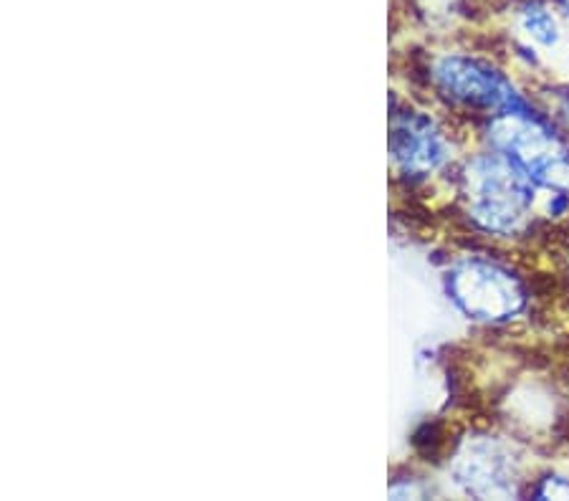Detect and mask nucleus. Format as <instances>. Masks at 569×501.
<instances>
[{"mask_svg":"<svg viewBox=\"0 0 569 501\" xmlns=\"http://www.w3.org/2000/svg\"><path fill=\"white\" fill-rule=\"evenodd\" d=\"M463 216L489 239H517L537 221L541 188L535 178L497 150L468 154L458 170Z\"/></svg>","mask_w":569,"mask_h":501,"instance_id":"nucleus-1","label":"nucleus"},{"mask_svg":"<svg viewBox=\"0 0 569 501\" xmlns=\"http://www.w3.org/2000/svg\"><path fill=\"white\" fill-rule=\"evenodd\" d=\"M446 294L458 312L486 327L509 324L529 309L527 279L489 253H463L446 271Z\"/></svg>","mask_w":569,"mask_h":501,"instance_id":"nucleus-2","label":"nucleus"},{"mask_svg":"<svg viewBox=\"0 0 569 501\" xmlns=\"http://www.w3.org/2000/svg\"><path fill=\"white\" fill-rule=\"evenodd\" d=\"M483 144L519 162L541 190H569V134L537 107L483 120Z\"/></svg>","mask_w":569,"mask_h":501,"instance_id":"nucleus-3","label":"nucleus"},{"mask_svg":"<svg viewBox=\"0 0 569 501\" xmlns=\"http://www.w3.org/2000/svg\"><path fill=\"white\" fill-rule=\"evenodd\" d=\"M430 87L443 102L479 120L529 109L535 102L501 67L476 53H443L430 67Z\"/></svg>","mask_w":569,"mask_h":501,"instance_id":"nucleus-4","label":"nucleus"},{"mask_svg":"<svg viewBox=\"0 0 569 501\" xmlns=\"http://www.w3.org/2000/svg\"><path fill=\"white\" fill-rule=\"evenodd\" d=\"M390 154L400 176L428 180L453 162V140L436 117L418 109L392 114Z\"/></svg>","mask_w":569,"mask_h":501,"instance_id":"nucleus-5","label":"nucleus"},{"mask_svg":"<svg viewBox=\"0 0 569 501\" xmlns=\"http://www.w3.org/2000/svg\"><path fill=\"white\" fill-rule=\"evenodd\" d=\"M453 481L473 497H511L519 494L521 459L513 445L501 439H473L453 455Z\"/></svg>","mask_w":569,"mask_h":501,"instance_id":"nucleus-6","label":"nucleus"},{"mask_svg":"<svg viewBox=\"0 0 569 501\" xmlns=\"http://www.w3.org/2000/svg\"><path fill=\"white\" fill-rule=\"evenodd\" d=\"M549 114H552L555 120H557V124L562 127V130L569 134V84L559 87L557 104H555V109H549Z\"/></svg>","mask_w":569,"mask_h":501,"instance_id":"nucleus-7","label":"nucleus"},{"mask_svg":"<svg viewBox=\"0 0 569 501\" xmlns=\"http://www.w3.org/2000/svg\"><path fill=\"white\" fill-rule=\"evenodd\" d=\"M555 6L559 8V13L565 16V21L569 23V0H555Z\"/></svg>","mask_w":569,"mask_h":501,"instance_id":"nucleus-8","label":"nucleus"},{"mask_svg":"<svg viewBox=\"0 0 569 501\" xmlns=\"http://www.w3.org/2000/svg\"><path fill=\"white\" fill-rule=\"evenodd\" d=\"M567 273H569V251H567Z\"/></svg>","mask_w":569,"mask_h":501,"instance_id":"nucleus-9","label":"nucleus"}]
</instances>
